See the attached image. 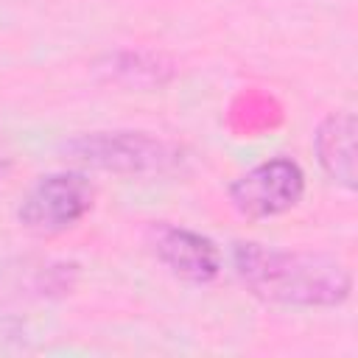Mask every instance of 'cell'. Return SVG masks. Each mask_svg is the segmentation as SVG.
<instances>
[{
    "label": "cell",
    "instance_id": "cell-7",
    "mask_svg": "<svg viewBox=\"0 0 358 358\" xmlns=\"http://www.w3.org/2000/svg\"><path fill=\"white\" fill-rule=\"evenodd\" d=\"M101 70L129 87H162L173 78V64L165 56L145 50H115L103 59Z\"/></svg>",
    "mask_w": 358,
    "mask_h": 358
},
{
    "label": "cell",
    "instance_id": "cell-1",
    "mask_svg": "<svg viewBox=\"0 0 358 358\" xmlns=\"http://www.w3.org/2000/svg\"><path fill=\"white\" fill-rule=\"evenodd\" d=\"M232 268L252 296L271 305L327 310L352 294L350 268L322 252L241 241L232 246Z\"/></svg>",
    "mask_w": 358,
    "mask_h": 358
},
{
    "label": "cell",
    "instance_id": "cell-3",
    "mask_svg": "<svg viewBox=\"0 0 358 358\" xmlns=\"http://www.w3.org/2000/svg\"><path fill=\"white\" fill-rule=\"evenodd\" d=\"M95 204V187L81 171H53L39 176L17 204V221L25 232L53 238L76 229Z\"/></svg>",
    "mask_w": 358,
    "mask_h": 358
},
{
    "label": "cell",
    "instance_id": "cell-6",
    "mask_svg": "<svg viewBox=\"0 0 358 358\" xmlns=\"http://www.w3.org/2000/svg\"><path fill=\"white\" fill-rule=\"evenodd\" d=\"M355 134L358 123L347 109L330 112L313 131V154L322 173L350 193L355 190Z\"/></svg>",
    "mask_w": 358,
    "mask_h": 358
},
{
    "label": "cell",
    "instance_id": "cell-5",
    "mask_svg": "<svg viewBox=\"0 0 358 358\" xmlns=\"http://www.w3.org/2000/svg\"><path fill=\"white\" fill-rule=\"evenodd\" d=\"M151 249L157 260L179 280L207 285L221 274V249L204 232L182 224H157L151 229Z\"/></svg>",
    "mask_w": 358,
    "mask_h": 358
},
{
    "label": "cell",
    "instance_id": "cell-4",
    "mask_svg": "<svg viewBox=\"0 0 358 358\" xmlns=\"http://www.w3.org/2000/svg\"><path fill=\"white\" fill-rule=\"evenodd\" d=\"M305 187H308V179L302 165L285 154H277L238 173L229 182L227 196L235 213H241L243 218L260 221V218H277L294 210L302 201Z\"/></svg>",
    "mask_w": 358,
    "mask_h": 358
},
{
    "label": "cell",
    "instance_id": "cell-2",
    "mask_svg": "<svg viewBox=\"0 0 358 358\" xmlns=\"http://www.w3.org/2000/svg\"><path fill=\"white\" fill-rule=\"evenodd\" d=\"M64 154L78 168L115 176H162L182 168L185 148L173 140L134 129L84 131L64 143Z\"/></svg>",
    "mask_w": 358,
    "mask_h": 358
},
{
    "label": "cell",
    "instance_id": "cell-8",
    "mask_svg": "<svg viewBox=\"0 0 358 358\" xmlns=\"http://www.w3.org/2000/svg\"><path fill=\"white\" fill-rule=\"evenodd\" d=\"M3 173H6V162L0 159V176H3Z\"/></svg>",
    "mask_w": 358,
    "mask_h": 358
}]
</instances>
